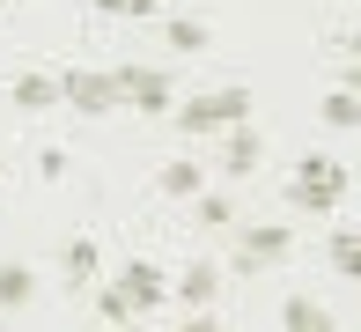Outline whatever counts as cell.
I'll return each instance as SVG.
<instances>
[{"label": "cell", "mask_w": 361, "mask_h": 332, "mask_svg": "<svg viewBox=\"0 0 361 332\" xmlns=\"http://www.w3.org/2000/svg\"><path fill=\"white\" fill-rule=\"evenodd\" d=\"M162 295H170V280H162L147 259H133V266H126V273L111 280L104 295H96V303H104V318H111V325H126V318H147Z\"/></svg>", "instance_id": "cell-1"}, {"label": "cell", "mask_w": 361, "mask_h": 332, "mask_svg": "<svg viewBox=\"0 0 361 332\" xmlns=\"http://www.w3.org/2000/svg\"><path fill=\"white\" fill-rule=\"evenodd\" d=\"M288 199L302 214H332L339 199H347V162H339V155H302L295 177H288Z\"/></svg>", "instance_id": "cell-2"}, {"label": "cell", "mask_w": 361, "mask_h": 332, "mask_svg": "<svg viewBox=\"0 0 361 332\" xmlns=\"http://www.w3.org/2000/svg\"><path fill=\"white\" fill-rule=\"evenodd\" d=\"M170 119L185 133H228L251 119V89H207V96H185V104H170Z\"/></svg>", "instance_id": "cell-3"}, {"label": "cell", "mask_w": 361, "mask_h": 332, "mask_svg": "<svg viewBox=\"0 0 361 332\" xmlns=\"http://www.w3.org/2000/svg\"><path fill=\"white\" fill-rule=\"evenodd\" d=\"M59 104L81 111V119H111V111H118V81H111V66H67V74H59Z\"/></svg>", "instance_id": "cell-4"}, {"label": "cell", "mask_w": 361, "mask_h": 332, "mask_svg": "<svg viewBox=\"0 0 361 332\" xmlns=\"http://www.w3.org/2000/svg\"><path fill=\"white\" fill-rule=\"evenodd\" d=\"M111 81H118V111H170L177 104V89H170V74L162 66H111Z\"/></svg>", "instance_id": "cell-5"}, {"label": "cell", "mask_w": 361, "mask_h": 332, "mask_svg": "<svg viewBox=\"0 0 361 332\" xmlns=\"http://www.w3.org/2000/svg\"><path fill=\"white\" fill-rule=\"evenodd\" d=\"M288 251H295V229H281V222H258V229H243L236 237V273H273V266H288Z\"/></svg>", "instance_id": "cell-6"}, {"label": "cell", "mask_w": 361, "mask_h": 332, "mask_svg": "<svg viewBox=\"0 0 361 332\" xmlns=\"http://www.w3.org/2000/svg\"><path fill=\"white\" fill-rule=\"evenodd\" d=\"M258 162H266V141H258L251 126H228V141H221V177H236V185H243Z\"/></svg>", "instance_id": "cell-7"}, {"label": "cell", "mask_w": 361, "mask_h": 332, "mask_svg": "<svg viewBox=\"0 0 361 332\" xmlns=\"http://www.w3.org/2000/svg\"><path fill=\"white\" fill-rule=\"evenodd\" d=\"M177 295H185V310H207V303L221 295V266H214V259H192L185 273H177Z\"/></svg>", "instance_id": "cell-8"}, {"label": "cell", "mask_w": 361, "mask_h": 332, "mask_svg": "<svg viewBox=\"0 0 361 332\" xmlns=\"http://www.w3.org/2000/svg\"><path fill=\"white\" fill-rule=\"evenodd\" d=\"M281 325L288 332H339V318L317 303V295H288V303H281Z\"/></svg>", "instance_id": "cell-9"}, {"label": "cell", "mask_w": 361, "mask_h": 332, "mask_svg": "<svg viewBox=\"0 0 361 332\" xmlns=\"http://www.w3.org/2000/svg\"><path fill=\"white\" fill-rule=\"evenodd\" d=\"M8 96H15L23 111H52V104H59V74H15Z\"/></svg>", "instance_id": "cell-10"}, {"label": "cell", "mask_w": 361, "mask_h": 332, "mask_svg": "<svg viewBox=\"0 0 361 332\" xmlns=\"http://www.w3.org/2000/svg\"><path fill=\"white\" fill-rule=\"evenodd\" d=\"M155 185L170 192V199H200V192H207V177H200V162H185V155H177V162H162V177H155Z\"/></svg>", "instance_id": "cell-11"}, {"label": "cell", "mask_w": 361, "mask_h": 332, "mask_svg": "<svg viewBox=\"0 0 361 332\" xmlns=\"http://www.w3.org/2000/svg\"><path fill=\"white\" fill-rule=\"evenodd\" d=\"M30 295H37V273H30V266H0V310H23L30 303Z\"/></svg>", "instance_id": "cell-12"}, {"label": "cell", "mask_w": 361, "mask_h": 332, "mask_svg": "<svg viewBox=\"0 0 361 332\" xmlns=\"http://www.w3.org/2000/svg\"><path fill=\"white\" fill-rule=\"evenodd\" d=\"M59 273H67L74 288H81V280H96V244H89V237H74L67 251H59Z\"/></svg>", "instance_id": "cell-13"}, {"label": "cell", "mask_w": 361, "mask_h": 332, "mask_svg": "<svg viewBox=\"0 0 361 332\" xmlns=\"http://www.w3.org/2000/svg\"><path fill=\"white\" fill-rule=\"evenodd\" d=\"M170 52H207V23L200 15H185V8L170 15Z\"/></svg>", "instance_id": "cell-14"}, {"label": "cell", "mask_w": 361, "mask_h": 332, "mask_svg": "<svg viewBox=\"0 0 361 332\" xmlns=\"http://www.w3.org/2000/svg\"><path fill=\"white\" fill-rule=\"evenodd\" d=\"M361 119V104H354V89H332V96H324V126H339V133H347Z\"/></svg>", "instance_id": "cell-15"}, {"label": "cell", "mask_w": 361, "mask_h": 332, "mask_svg": "<svg viewBox=\"0 0 361 332\" xmlns=\"http://www.w3.org/2000/svg\"><path fill=\"white\" fill-rule=\"evenodd\" d=\"M200 222L207 229H228V222H236V199H228V192H200Z\"/></svg>", "instance_id": "cell-16"}, {"label": "cell", "mask_w": 361, "mask_h": 332, "mask_svg": "<svg viewBox=\"0 0 361 332\" xmlns=\"http://www.w3.org/2000/svg\"><path fill=\"white\" fill-rule=\"evenodd\" d=\"M332 266H339V273H354V266H361V244H354V229H332Z\"/></svg>", "instance_id": "cell-17"}, {"label": "cell", "mask_w": 361, "mask_h": 332, "mask_svg": "<svg viewBox=\"0 0 361 332\" xmlns=\"http://www.w3.org/2000/svg\"><path fill=\"white\" fill-rule=\"evenodd\" d=\"M96 8H104V15H126V23H140V15H155L162 0H96Z\"/></svg>", "instance_id": "cell-18"}, {"label": "cell", "mask_w": 361, "mask_h": 332, "mask_svg": "<svg viewBox=\"0 0 361 332\" xmlns=\"http://www.w3.org/2000/svg\"><path fill=\"white\" fill-rule=\"evenodd\" d=\"M185 332H221V325L207 318V310H192V318H185Z\"/></svg>", "instance_id": "cell-19"}, {"label": "cell", "mask_w": 361, "mask_h": 332, "mask_svg": "<svg viewBox=\"0 0 361 332\" xmlns=\"http://www.w3.org/2000/svg\"><path fill=\"white\" fill-rule=\"evenodd\" d=\"M177 8H192V0H177Z\"/></svg>", "instance_id": "cell-20"}, {"label": "cell", "mask_w": 361, "mask_h": 332, "mask_svg": "<svg viewBox=\"0 0 361 332\" xmlns=\"http://www.w3.org/2000/svg\"><path fill=\"white\" fill-rule=\"evenodd\" d=\"M0 8H15V0H0Z\"/></svg>", "instance_id": "cell-21"}]
</instances>
